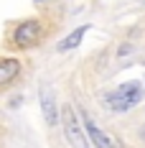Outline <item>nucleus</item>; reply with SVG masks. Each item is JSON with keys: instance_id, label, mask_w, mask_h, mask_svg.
<instances>
[{"instance_id": "f03ea898", "label": "nucleus", "mask_w": 145, "mask_h": 148, "mask_svg": "<svg viewBox=\"0 0 145 148\" xmlns=\"http://www.w3.org/2000/svg\"><path fill=\"white\" fill-rule=\"evenodd\" d=\"M59 120L64 125V138L71 148H89V138H87V130L84 125L79 123V115L74 110V105H64L59 110Z\"/></svg>"}, {"instance_id": "f257e3e1", "label": "nucleus", "mask_w": 145, "mask_h": 148, "mask_svg": "<svg viewBox=\"0 0 145 148\" xmlns=\"http://www.w3.org/2000/svg\"><path fill=\"white\" fill-rule=\"evenodd\" d=\"M143 95H145L143 82H125L117 89L102 95V105H107L112 112H125V110H130V107H135V105L140 102Z\"/></svg>"}, {"instance_id": "0eeeda50", "label": "nucleus", "mask_w": 145, "mask_h": 148, "mask_svg": "<svg viewBox=\"0 0 145 148\" xmlns=\"http://www.w3.org/2000/svg\"><path fill=\"white\" fill-rule=\"evenodd\" d=\"M89 28H92V26H79V28H74L71 33L66 36V38H61V41H59L56 49L61 51V54H64V51H74L76 46L84 41V36H87V31H89Z\"/></svg>"}, {"instance_id": "423d86ee", "label": "nucleus", "mask_w": 145, "mask_h": 148, "mask_svg": "<svg viewBox=\"0 0 145 148\" xmlns=\"http://www.w3.org/2000/svg\"><path fill=\"white\" fill-rule=\"evenodd\" d=\"M41 112H44V120L54 128L59 123V107H56V100L48 89H41Z\"/></svg>"}, {"instance_id": "20e7f679", "label": "nucleus", "mask_w": 145, "mask_h": 148, "mask_svg": "<svg viewBox=\"0 0 145 148\" xmlns=\"http://www.w3.org/2000/svg\"><path fill=\"white\" fill-rule=\"evenodd\" d=\"M82 125H84V130H87L89 143H94L97 148H110V146H115V140H112V138H110V135H107L99 125L92 120L89 112H82Z\"/></svg>"}, {"instance_id": "6e6552de", "label": "nucleus", "mask_w": 145, "mask_h": 148, "mask_svg": "<svg viewBox=\"0 0 145 148\" xmlns=\"http://www.w3.org/2000/svg\"><path fill=\"white\" fill-rule=\"evenodd\" d=\"M38 3H41V0H38Z\"/></svg>"}, {"instance_id": "7ed1b4c3", "label": "nucleus", "mask_w": 145, "mask_h": 148, "mask_svg": "<svg viewBox=\"0 0 145 148\" xmlns=\"http://www.w3.org/2000/svg\"><path fill=\"white\" fill-rule=\"evenodd\" d=\"M10 38H13L15 49H31V46H36L44 38V23L36 21V18H26L13 28Z\"/></svg>"}, {"instance_id": "39448f33", "label": "nucleus", "mask_w": 145, "mask_h": 148, "mask_svg": "<svg viewBox=\"0 0 145 148\" xmlns=\"http://www.w3.org/2000/svg\"><path fill=\"white\" fill-rule=\"evenodd\" d=\"M20 72H23V64L15 56H3L0 59V89L10 87L15 79L20 77Z\"/></svg>"}]
</instances>
